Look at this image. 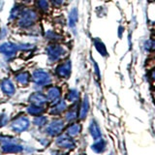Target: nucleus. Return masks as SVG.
Wrapping results in <instances>:
<instances>
[{
	"label": "nucleus",
	"instance_id": "1",
	"mask_svg": "<svg viewBox=\"0 0 155 155\" xmlns=\"http://www.w3.org/2000/svg\"><path fill=\"white\" fill-rule=\"evenodd\" d=\"M42 15L33 6H25L23 8L21 16L18 17L17 21L14 23V25L18 30L25 32L38 24L39 21L42 19Z\"/></svg>",
	"mask_w": 155,
	"mask_h": 155
},
{
	"label": "nucleus",
	"instance_id": "2",
	"mask_svg": "<svg viewBox=\"0 0 155 155\" xmlns=\"http://www.w3.org/2000/svg\"><path fill=\"white\" fill-rule=\"evenodd\" d=\"M44 51L47 56V63L50 66H54L63 58L67 57L69 53V50L63 42L48 43Z\"/></svg>",
	"mask_w": 155,
	"mask_h": 155
},
{
	"label": "nucleus",
	"instance_id": "3",
	"mask_svg": "<svg viewBox=\"0 0 155 155\" xmlns=\"http://www.w3.org/2000/svg\"><path fill=\"white\" fill-rule=\"evenodd\" d=\"M53 73L48 68L36 67L31 72V84L36 90L46 89L53 84Z\"/></svg>",
	"mask_w": 155,
	"mask_h": 155
},
{
	"label": "nucleus",
	"instance_id": "4",
	"mask_svg": "<svg viewBox=\"0 0 155 155\" xmlns=\"http://www.w3.org/2000/svg\"><path fill=\"white\" fill-rule=\"evenodd\" d=\"M72 71H73V63L71 58L65 57L54 65L52 73L54 78H56L57 80L67 81L71 78Z\"/></svg>",
	"mask_w": 155,
	"mask_h": 155
},
{
	"label": "nucleus",
	"instance_id": "5",
	"mask_svg": "<svg viewBox=\"0 0 155 155\" xmlns=\"http://www.w3.org/2000/svg\"><path fill=\"white\" fill-rule=\"evenodd\" d=\"M18 53V42L5 40L0 43V56L5 62H12L14 59H16Z\"/></svg>",
	"mask_w": 155,
	"mask_h": 155
},
{
	"label": "nucleus",
	"instance_id": "6",
	"mask_svg": "<svg viewBox=\"0 0 155 155\" xmlns=\"http://www.w3.org/2000/svg\"><path fill=\"white\" fill-rule=\"evenodd\" d=\"M66 122L64 119L57 116L55 118H52L51 121H48V124L45 126V134L48 137H57L63 133L65 130Z\"/></svg>",
	"mask_w": 155,
	"mask_h": 155
},
{
	"label": "nucleus",
	"instance_id": "7",
	"mask_svg": "<svg viewBox=\"0 0 155 155\" xmlns=\"http://www.w3.org/2000/svg\"><path fill=\"white\" fill-rule=\"evenodd\" d=\"M31 125V120L28 116L24 114H19L10 121V129L17 134H21L29 130Z\"/></svg>",
	"mask_w": 155,
	"mask_h": 155
},
{
	"label": "nucleus",
	"instance_id": "8",
	"mask_svg": "<svg viewBox=\"0 0 155 155\" xmlns=\"http://www.w3.org/2000/svg\"><path fill=\"white\" fill-rule=\"evenodd\" d=\"M0 92L6 97L15 96L17 93V84L11 77H3L0 79Z\"/></svg>",
	"mask_w": 155,
	"mask_h": 155
},
{
	"label": "nucleus",
	"instance_id": "9",
	"mask_svg": "<svg viewBox=\"0 0 155 155\" xmlns=\"http://www.w3.org/2000/svg\"><path fill=\"white\" fill-rule=\"evenodd\" d=\"M13 80L16 84L21 87H27L31 84V72L26 69L18 70L14 73Z\"/></svg>",
	"mask_w": 155,
	"mask_h": 155
},
{
	"label": "nucleus",
	"instance_id": "10",
	"mask_svg": "<svg viewBox=\"0 0 155 155\" xmlns=\"http://www.w3.org/2000/svg\"><path fill=\"white\" fill-rule=\"evenodd\" d=\"M68 103L65 101L64 98H61L58 101L54 102V103L50 104V108L48 110V113L51 116H60L62 114H64V113L66 111L67 108H68Z\"/></svg>",
	"mask_w": 155,
	"mask_h": 155
},
{
	"label": "nucleus",
	"instance_id": "11",
	"mask_svg": "<svg viewBox=\"0 0 155 155\" xmlns=\"http://www.w3.org/2000/svg\"><path fill=\"white\" fill-rule=\"evenodd\" d=\"M45 94L47 96V99L48 101V104L54 103V102L58 101L59 99L62 98L63 95V90L61 88V86L57 84H51L50 86H48L45 89Z\"/></svg>",
	"mask_w": 155,
	"mask_h": 155
},
{
	"label": "nucleus",
	"instance_id": "12",
	"mask_svg": "<svg viewBox=\"0 0 155 155\" xmlns=\"http://www.w3.org/2000/svg\"><path fill=\"white\" fill-rule=\"evenodd\" d=\"M27 102L28 104L44 106V107H47L48 105L47 96L45 94V92L42 90H34L33 92H31L27 98Z\"/></svg>",
	"mask_w": 155,
	"mask_h": 155
},
{
	"label": "nucleus",
	"instance_id": "13",
	"mask_svg": "<svg viewBox=\"0 0 155 155\" xmlns=\"http://www.w3.org/2000/svg\"><path fill=\"white\" fill-rule=\"evenodd\" d=\"M55 144L57 147L64 150H73L76 148L75 140L66 134H60L59 136H57L55 140Z\"/></svg>",
	"mask_w": 155,
	"mask_h": 155
},
{
	"label": "nucleus",
	"instance_id": "14",
	"mask_svg": "<svg viewBox=\"0 0 155 155\" xmlns=\"http://www.w3.org/2000/svg\"><path fill=\"white\" fill-rule=\"evenodd\" d=\"M79 9L78 7L74 6L70 9L69 13H68L67 16V19H66V23L68 27L71 31H73L75 33V31L77 30V25L79 23Z\"/></svg>",
	"mask_w": 155,
	"mask_h": 155
},
{
	"label": "nucleus",
	"instance_id": "15",
	"mask_svg": "<svg viewBox=\"0 0 155 155\" xmlns=\"http://www.w3.org/2000/svg\"><path fill=\"white\" fill-rule=\"evenodd\" d=\"M78 116H79V102L68 106L66 111L64 113V118L63 119L65 120V122L71 123L78 119Z\"/></svg>",
	"mask_w": 155,
	"mask_h": 155
},
{
	"label": "nucleus",
	"instance_id": "16",
	"mask_svg": "<svg viewBox=\"0 0 155 155\" xmlns=\"http://www.w3.org/2000/svg\"><path fill=\"white\" fill-rule=\"evenodd\" d=\"M89 110H90L89 98L87 95H84L82 97V99L80 100L79 102V116H78V119L84 120L87 117V115H88Z\"/></svg>",
	"mask_w": 155,
	"mask_h": 155
},
{
	"label": "nucleus",
	"instance_id": "17",
	"mask_svg": "<svg viewBox=\"0 0 155 155\" xmlns=\"http://www.w3.org/2000/svg\"><path fill=\"white\" fill-rule=\"evenodd\" d=\"M1 150L4 153H21V151L24 150V147L21 145V143H18L16 140L9 142L6 143L1 144Z\"/></svg>",
	"mask_w": 155,
	"mask_h": 155
},
{
	"label": "nucleus",
	"instance_id": "18",
	"mask_svg": "<svg viewBox=\"0 0 155 155\" xmlns=\"http://www.w3.org/2000/svg\"><path fill=\"white\" fill-rule=\"evenodd\" d=\"M33 7L35 8L42 16L50 15L51 12L52 11L50 0H34Z\"/></svg>",
	"mask_w": 155,
	"mask_h": 155
},
{
	"label": "nucleus",
	"instance_id": "19",
	"mask_svg": "<svg viewBox=\"0 0 155 155\" xmlns=\"http://www.w3.org/2000/svg\"><path fill=\"white\" fill-rule=\"evenodd\" d=\"M48 43H52V42H63L64 41V37L63 35L56 31L55 29H47L44 30L43 36H42Z\"/></svg>",
	"mask_w": 155,
	"mask_h": 155
},
{
	"label": "nucleus",
	"instance_id": "20",
	"mask_svg": "<svg viewBox=\"0 0 155 155\" xmlns=\"http://www.w3.org/2000/svg\"><path fill=\"white\" fill-rule=\"evenodd\" d=\"M24 7H25V6L22 5L21 2L15 3V5L11 8V10H10L9 17H8V23L14 24L15 22H16L17 19L18 18V17L21 16V14Z\"/></svg>",
	"mask_w": 155,
	"mask_h": 155
},
{
	"label": "nucleus",
	"instance_id": "21",
	"mask_svg": "<svg viewBox=\"0 0 155 155\" xmlns=\"http://www.w3.org/2000/svg\"><path fill=\"white\" fill-rule=\"evenodd\" d=\"M64 99L67 103L70 104H74V103H78L81 100V92L80 90L76 88V87H70L68 88L67 91L64 94Z\"/></svg>",
	"mask_w": 155,
	"mask_h": 155
},
{
	"label": "nucleus",
	"instance_id": "22",
	"mask_svg": "<svg viewBox=\"0 0 155 155\" xmlns=\"http://www.w3.org/2000/svg\"><path fill=\"white\" fill-rule=\"evenodd\" d=\"M81 130H82L81 124L74 121V122L68 123L64 131H65V134L69 136V137L75 138V137H78V136L81 133Z\"/></svg>",
	"mask_w": 155,
	"mask_h": 155
},
{
	"label": "nucleus",
	"instance_id": "23",
	"mask_svg": "<svg viewBox=\"0 0 155 155\" xmlns=\"http://www.w3.org/2000/svg\"><path fill=\"white\" fill-rule=\"evenodd\" d=\"M47 108L44 106H38V105H33V104H28V106H26L25 108V113L27 115L30 116H38L44 114L46 113Z\"/></svg>",
	"mask_w": 155,
	"mask_h": 155
},
{
	"label": "nucleus",
	"instance_id": "24",
	"mask_svg": "<svg viewBox=\"0 0 155 155\" xmlns=\"http://www.w3.org/2000/svg\"><path fill=\"white\" fill-rule=\"evenodd\" d=\"M88 132L89 135L92 137L94 140H98L102 138V132H101V128L99 126V123L97 122L95 119H91L89 125H88Z\"/></svg>",
	"mask_w": 155,
	"mask_h": 155
},
{
	"label": "nucleus",
	"instance_id": "25",
	"mask_svg": "<svg viewBox=\"0 0 155 155\" xmlns=\"http://www.w3.org/2000/svg\"><path fill=\"white\" fill-rule=\"evenodd\" d=\"M18 46L19 53L28 54V53H33L37 51V45L31 42H18Z\"/></svg>",
	"mask_w": 155,
	"mask_h": 155
},
{
	"label": "nucleus",
	"instance_id": "26",
	"mask_svg": "<svg viewBox=\"0 0 155 155\" xmlns=\"http://www.w3.org/2000/svg\"><path fill=\"white\" fill-rule=\"evenodd\" d=\"M92 44H93V47L95 48L96 51L98 52L101 56H103V57L109 56V52H108V50H107V47L100 38H97V37L92 38Z\"/></svg>",
	"mask_w": 155,
	"mask_h": 155
},
{
	"label": "nucleus",
	"instance_id": "27",
	"mask_svg": "<svg viewBox=\"0 0 155 155\" xmlns=\"http://www.w3.org/2000/svg\"><path fill=\"white\" fill-rule=\"evenodd\" d=\"M91 150L93 152L97 153V154H101L106 151L107 149V142L104 139H98V140H95L94 143L91 144Z\"/></svg>",
	"mask_w": 155,
	"mask_h": 155
},
{
	"label": "nucleus",
	"instance_id": "28",
	"mask_svg": "<svg viewBox=\"0 0 155 155\" xmlns=\"http://www.w3.org/2000/svg\"><path fill=\"white\" fill-rule=\"evenodd\" d=\"M48 117L45 114H41L38 116H34L32 119V124L38 128H44L48 122Z\"/></svg>",
	"mask_w": 155,
	"mask_h": 155
},
{
	"label": "nucleus",
	"instance_id": "29",
	"mask_svg": "<svg viewBox=\"0 0 155 155\" xmlns=\"http://www.w3.org/2000/svg\"><path fill=\"white\" fill-rule=\"evenodd\" d=\"M66 1L67 0H50V3L52 9H61L65 6Z\"/></svg>",
	"mask_w": 155,
	"mask_h": 155
},
{
	"label": "nucleus",
	"instance_id": "30",
	"mask_svg": "<svg viewBox=\"0 0 155 155\" xmlns=\"http://www.w3.org/2000/svg\"><path fill=\"white\" fill-rule=\"evenodd\" d=\"M10 123V118L7 114L0 113V127H4Z\"/></svg>",
	"mask_w": 155,
	"mask_h": 155
},
{
	"label": "nucleus",
	"instance_id": "31",
	"mask_svg": "<svg viewBox=\"0 0 155 155\" xmlns=\"http://www.w3.org/2000/svg\"><path fill=\"white\" fill-rule=\"evenodd\" d=\"M9 29L7 26H0V41H5L9 36Z\"/></svg>",
	"mask_w": 155,
	"mask_h": 155
},
{
	"label": "nucleus",
	"instance_id": "32",
	"mask_svg": "<svg viewBox=\"0 0 155 155\" xmlns=\"http://www.w3.org/2000/svg\"><path fill=\"white\" fill-rule=\"evenodd\" d=\"M143 47H144V50L147 51H153V50H155V41H153V40L145 41Z\"/></svg>",
	"mask_w": 155,
	"mask_h": 155
},
{
	"label": "nucleus",
	"instance_id": "33",
	"mask_svg": "<svg viewBox=\"0 0 155 155\" xmlns=\"http://www.w3.org/2000/svg\"><path fill=\"white\" fill-rule=\"evenodd\" d=\"M92 63H93V69H94L95 76L97 77V79L100 80L101 79V71H100V68H99L98 63H97L95 60H92Z\"/></svg>",
	"mask_w": 155,
	"mask_h": 155
},
{
	"label": "nucleus",
	"instance_id": "34",
	"mask_svg": "<svg viewBox=\"0 0 155 155\" xmlns=\"http://www.w3.org/2000/svg\"><path fill=\"white\" fill-rule=\"evenodd\" d=\"M51 155H65L63 152H61L60 150H57V149H53L51 151Z\"/></svg>",
	"mask_w": 155,
	"mask_h": 155
},
{
	"label": "nucleus",
	"instance_id": "35",
	"mask_svg": "<svg viewBox=\"0 0 155 155\" xmlns=\"http://www.w3.org/2000/svg\"><path fill=\"white\" fill-rule=\"evenodd\" d=\"M123 32H124V27L120 25V26L118 27V37H119V38L122 37V34H123Z\"/></svg>",
	"mask_w": 155,
	"mask_h": 155
},
{
	"label": "nucleus",
	"instance_id": "36",
	"mask_svg": "<svg viewBox=\"0 0 155 155\" xmlns=\"http://www.w3.org/2000/svg\"><path fill=\"white\" fill-rule=\"evenodd\" d=\"M150 77H151V79H152L153 81H155V69H153V70L151 71V73H150Z\"/></svg>",
	"mask_w": 155,
	"mask_h": 155
},
{
	"label": "nucleus",
	"instance_id": "37",
	"mask_svg": "<svg viewBox=\"0 0 155 155\" xmlns=\"http://www.w3.org/2000/svg\"><path fill=\"white\" fill-rule=\"evenodd\" d=\"M79 155H86L85 153H81V154H79Z\"/></svg>",
	"mask_w": 155,
	"mask_h": 155
},
{
	"label": "nucleus",
	"instance_id": "38",
	"mask_svg": "<svg viewBox=\"0 0 155 155\" xmlns=\"http://www.w3.org/2000/svg\"><path fill=\"white\" fill-rule=\"evenodd\" d=\"M109 155H114V154H113V153H110V154H109Z\"/></svg>",
	"mask_w": 155,
	"mask_h": 155
},
{
	"label": "nucleus",
	"instance_id": "39",
	"mask_svg": "<svg viewBox=\"0 0 155 155\" xmlns=\"http://www.w3.org/2000/svg\"><path fill=\"white\" fill-rule=\"evenodd\" d=\"M0 94H1V92H0Z\"/></svg>",
	"mask_w": 155,
	"mask_h": 155
}]
</instances>
